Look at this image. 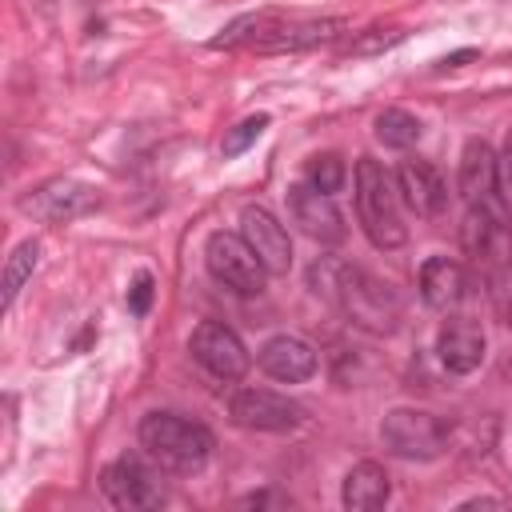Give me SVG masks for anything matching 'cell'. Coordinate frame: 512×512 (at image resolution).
<instances>
[{"mask_svg":"<svg viewBox=\"0 0 512 512\" xmlns=\"http://www.w3.org/2000/svg\"><path fill=\"white\" fill-rule=\"evenodd\" d=\"M504 316H508V324H512V300H508V308H504Z\"/></svg>","mask_w":512,"mask_h":512,"instance_id":"cell-28","label":"cell"},{"mask_svg":"<svg viewBox=\"0 0 512 512\" xmlns=\"http://www.w3.org/2000/svg\"><path fill=\"white\" fill-rule=\"evenodd\" d=\"M380 444L400 460H436L448 448V424L424 408H392L380 420Z\"/></svg>","mask_w":512,"mask_h":512,"instance_id":"cell-5","label":"cell"},{"mask_svg":"<svg viewBox=\"0 0 512 512\" xmlns=\"http://www.w3.org/2000/svg\"><path fill=\"white\" fill-rule=\"evenodd\" d=\"M304 180H308L312 188H320V192L332 196V192L344 188L348 168H344L340 152H316V156H308V164H304Z\"/></svg>","mask_w":512,"mask_h":512,"instance_id":"cell-20","label":"cell"},{"mask_svg":"<svg viewBox=\"0 0 512 512\" xmlns=\"http://www.w3.org/2000/svg\"><path fill=\"white\" fill-rule=\"evenodd\" d=\"M392 496V480L376 460H360L348 468L344 484H340V504L352 512H376L384 508Z\"/></svg>","mask_w":512,"mask_h":512,"instance_id":"cell-17","label":"cell"},{"mask_svg":"<svg viewBox=\"0 0 512 512\" xmlns=\"http://www.w3.org/2000/svg\"><path fill=\"white\" fill-rule=\"evenodd\" d=\"M204 264H208V276L236 296H256L268 280V268L260 264V256L240 232H212L204 240Z\"/></svg>","mask_w":512,"mask_h":512,"instance_id":"cell-4","label":"cell"},{"mask_svg":"<svg viewBox=\"0 0 512 512\" xmlns=\"http://www.w3.org/2000/svg\"><path fill=\"white\" fill-rule=\"evenodd\" d=\"M188 352H192V360H196L212 380H224V384H228V380H240V376L248 372V364H252L244 340H240L228 324H220V320H200V324L192 328Z\"/></svg>","mask_w":512,"mask_h":512,"instance_id":"cell-7","label":"cell"},{"mask_svg":"<svg viewBox=\"0 0 512 512\" xmlns=\"http://www.w3.org/2000/svg\"><path fill=\"white\" fill-rule=\"evenodd\" d=\"M36 264H40V240H20V244L12 248V256H8V264H4V280H0V288H4V312L16 304L24 280L36 272Z\"/></svg>","mask_w":512,"mask_h":512,"instance_id":"cell-18","label":"cell"},{"mask_svg":"<svg viewBox=\"0 0 512 512\" xmlns=\"http://www.w3.org/2000/svg\"><path fill=\"white\" fill-rule=\"evenodd\" d=\"M240 504H244V508H288L292 500H288L284 492H268V488H264V492H248Z\"/></svg>","mask_w":512,"mask_h":512,"instance_id":"cell-24","label":"cell"},{"mask_svg":"<svg viewBox=\"0 0 512 512\" xmlns=\"http://www.w3.org/2000/svg\"><path fill=\"white\" fill-rule=\"evenodd\" d=\"M460 508H500V500H492V496H472V500H464Z\"/></svg>","mask_w":512,"mask_h":512,"instance_id":"cell-27","label":"cell"},{"mask_svg":"<svg viewBox=\"0 0 512 512\" xmlns=\"http://www.w3.org/2000/svg\"><path fill=\"white\" fill-rule=\"evenodd\" d=\"M288 216H292V224H296L304 236H312L316 244H340V240L348 236V224H344L336 200H332L328 192L312 188L308 180L288 184Z\"/></svg>","mask_w":512,"mask_h":512,"instance_id":"cell-10","label":"cell"},{"mask_svg":"<svg viewBox=\"0 0 512 512\" xmlns=\"http://www.w3.org/2000/svg\"><path fill=\"white\" fill-rule=\"evenodd\" d=\"M456 188H460V196H464L468 208H488L496 216H508L504 204L496 200V192H500V156L484 140H468L464 144Z\"/></svg>","mask_w":512,"mask_h":512,"instance_id":"cell-11","label":"cell"},{"mask_svg":"<svg viewBox=\"0 0 512 512\" xmlns=\"http://www.w3.org/2000/svg\"><path fill=\"white\" fill-rule=\"evenodd\" d=\"M352 180H356V216H360V228L372 240V248H380V252L400 248L408 240V228L400 216L404 200H400L396 176H388V168L380 160L360 156Z\"/></svg>","mask_w":512,"mask_h":512,"instance_id":"cell-3","label":"cell"},{"mask_svg":"<svg viewBox=\"0 0 512 512\" xmlns=\"http://www.w3.org/2000/svg\"><path fill=\"white\" fill-rule=\"evenodd\" d=\"M500 188H504V200L512 204V128H508L504 152H500Z\"/></svg>","mask_w":512,"mask_h":512,"instance_id":"cell-25","label":"cell"},{"mask_svg":"<svg viewBox=\"0 0 512 512\" xmlns=\"http://www.w3.org/2000/svg\"><path fill=\"white\" fill-rule=\"evenodd\" d=\"M240 236L252 244V252L268 268V276H288V268H292V236L264 204H248L240 212Z\"/></svg>","mask_w":512,"mask_h":512,"instance_id":"cell-12","label":"cell"},{"mask_svg":"<svg viewBox=\"0 0 512 512\" xmlns=\"http://www.w3.org/2000/svg\"><path fill=\"white\" fill-rule=\"evenodd\" d=\"M124 304H128L132 316H144V312H148V304H152V272H136V280H132L128 296H124Z\"/></svg>","mask_w":512,"mask_h":512,"instance_id":"cell-23","label":"cell"},{"mask_svg":"<svg viewBox=\"0 0 512 512\" xmlns=\"http://www.w3.org/2000/svg\"><path fill=\"white\" fill-rule=\"evenodd\" d=\"M436 356L452 376H468L484 364V328L472 316H448L436 332Z\"/></svg>","mask_w":512,"mask_h":512,"instance_id":"cell-13","label":"cell"},{"mask_svg":"<svg viewBox=\"0 0 512 512\" xmlns=\"http://www.w3.org/2000/svg\"><path fill=\"white\" fill-rule=\"evenodd\" d=\"M396 188H400V200H404L416 216H424V220L440 216L444 204H448V184H444V176L436 172V164H428V160H420V156L400 160V168H396Z\"/></svg>","mask_w":512,"mask_h":512,"instance_id":"cell-15","label":"cell"},{"mask_svg":"<svg viewBox=\"0 0 512 512\" xmlns=\"http://www.w3.org/2000/svg\"><path fill=\"white\" fill-rule=\"evenodd\" d=\"M228 416L248 432H292L304 424V404L272 388H240L228 400Z\"/></svg>","mask_w":512,"mask_h":512,"instance_id":"cell-8","label":"cell"},{"mask_svg":"<svg viewBox=\"0 0 512 512\" xmlns=\"http://www.w3.org/2000/svg\"><path fill=\"white\" fill-rule=\"evenodd\" d=\"M100 492L108 496L112 508L120 512H144V508H160L168 500L160 476L140 460V456H116L104 472H100Z\"/></svg>","mask_w":512,"mask_h":512,"instance_id":"cell-6","label":"cell"},{"mask_svg":"<svg viewBox=\"0 0 512 512\" xmlns=\"http://www.w3.org/2000/svg\"><path fill=\"white\" fill-rule=\"evenodd\" d=\"M420 120L412 116V112H404V108H384L380 116H376V140L384 144V148H412L416 140H420Z\"/></svg>","mask_w":512,"mask_h":512,"instance_id":"cell-19","label":"cell"},{"mask_svg":"<svg viewBox=\"0 0 512 512\" xmlns=\"http://www.w3.org/2000/svg\"><path fill=\"white\" fill-rule=\"evenodd\" d=\"M308 280H312V292L324 296V300H332L344 312V320L356 324L360 332H372V336L396 332V324H400V300L372 272L324 256V260L312 264Z\"/></svg>","mask_w":512,"mask_h":512,"instance_id":"cell-1","label":"cell"},{"mask_svg":"<svg viewBox=\"0 0 512 512\" xmlns=\"http://www.w3.org/2000/svg\"><path fill=\"white\" fill-rule=\"evenodd\" d=\"M264 128H268V112H252V116H244L240 124H232V128L224 132V140H220V156L232 160V156L248 152V148L260 140Z\"/></svg>","mask_w":512,"mask_h":512,"instance_id":"cell-21","label":"cell"},{"mask_svg":"<svg viewBox=\"0 0 512 512\" xmlns=\"http://www.w3.org/2000/svg\"><path fill=\"white\" fill-rule=\"evenodd\" d=\"M136 436L152 464H160L164 472H180V476L200 472L216 448L212 428L184 412H148L140 420Z\"/></svg>","mask_w":512,"mask_h":512,"instance_id":"cell-2","label":"cell"},{"mask_svg":"<svg viewBox=\"0 0 512 512\" xmlns=\"http://www.w3.org/2000/svg\"><path fill=\"white\" fill-rule=\"evenodd\" d=\"M24 212L48 220V224H68V220H80L88 212L100 208V192L84 180H72V176H56V180H44L36 188H28V196L20 200Z\"/></svg>","mask_w":512,"mask_h":512,"instance_id":"cell-9","label":"cell"},{"mask_svg":"<svg viewBox=\"0 0 512 512\" xmlns=\"http://www.w3.org/2000/svg\"><path fill=\"white\" fill-rule=\"evenodd\" d=\"M256 364L264 368V376H272V380H280V384H304V380H312L316 368H320L316 348H312L308 340H300V336H288V332L264 340L260 352H256Z\"/></svg>","mask_w":512,"mask_h":512,"instance_id":"cell-14","label":"cell"},{"mask_svg":"<svg viewBox=\"0 0 512 512\" xmlns=\"http://www.w3.org/2000/svg\"><path fill=\"white\" fill-rule=\"evenodd\" d=\"M464 288H468V276L452 256H428L420 264V296L428 308H440V312L456 308L464 300Z\"/></svg>","mask_w":512,"mask_h":512,"instance_id":"cell-16","label":"cell"},{"mask_svg":"<svg viewBox=\"0 0 512 512\" xmlns=\"http://www.w3.org/2000/svg\"><path fill=\"white\" fill-rule=\"evenodd\" d=\"M472 56H476V52H472V48H464V52H452V56H444L436 68H460V64H464V60H472Z\"/></svg>","mask_w":512,"mask_h":512,"instance_id":"cell-26","label":"cell"},{"mask_svg":"<svg viewBox=\"0 0 512 512\" xmlns=\"http://www.w3.org/2000/svg\"><path fill=\"white\" fill-rule=\"evenodd\" d=\"M400 40H404L400 28H368V32H360V36H352V40L344 44V52H352V56H372V52H384V48H392V44H400Z\"/></svg>","mask_w":512,"mask_h":512,"instance_id":"cell-22","label":"cell"}]
</instances>
